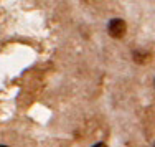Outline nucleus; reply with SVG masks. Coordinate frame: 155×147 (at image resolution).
Masks as SVG:
<instances>
[{"label": "nucleus", "mask_w": 155, "mask_h": 147, "mask_svg": "<svg viewBox=\"0 0 155 147\" xmlns=\"http://www.w3.org/2000/svg\"><path fill=\"white\" fill-rule=\"evenodd\" d=\"M93 147H107V145H106L104 142H97V144H94Z\"/></svg>", "instance_id": "3"}, {"label": "nucleus", "mask_w": 155, "mask_h": 147, "mask_svg": "<svg viewBox=\"0 0 155 147\" xmlns=\"http://www.w3.org/2000/svg\"><path fill=\"white\" fill-rule=\"evenodd\" d=\"M153 147H155V144H153Z\"/></svg>", "instance_id": "5"}, {"label": "nucleus", "mask_w": 155, "mask_h": 147, "mask_svg": "<svg viewBox=\"0 0 155 147\" xmlns=\"http://www.w3.org/2000/svg\"><path fill=\"white\" fill-rule=\"evenodd\" d=\"M107 33H109L110 38L120 40L127 33V23H125L122 18H112L107 23Z\"/></svg>", "instance_id": "1"}, {"label": "nucleus", "mask_w": 155, "mask_h": 147, "mask_svg": "<svg viewBox=\"0 0 155 147\" xmlns=\"http://www.w3.org/2000/svg\"><path fill=\"white\" fill-rule=\"evenodd\" d=\"M132 58H134V61L137 65H145L150 60V53H147L145 50H134Z\"/></svg>", "instance_id": "2"}, {"label": "nucleus", "mask_w": 155, "mask_h": 147, "mask_svg": "<svg viewBox=\"0 0 155 147\" xmlns=\"http://www.w3.org/2000/svg\"><path fill=\"white\" fill-rule=\"evenodd\" d=\"M0 147H8V145H5V144H0Z\"/></svg>", "instance_id": "4"}]
</instances>
